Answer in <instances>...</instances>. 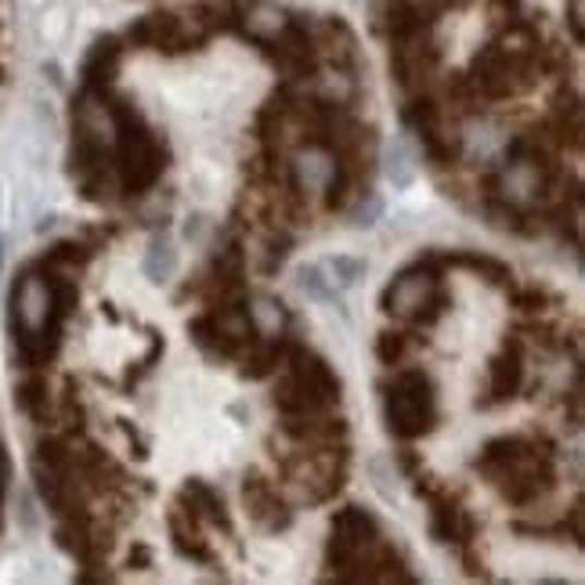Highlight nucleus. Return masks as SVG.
<instances>
[{
    "label": "nucleus",
    "mask_w": 585,
    "mask_h": 585,
    "mask_svg": "<svg viewBox=\"0 0 585 585\" xmlns=\"http://www.w3.org/2000/svg\"><path fill=\"white\" fill-rule=\"evenodd\" d=\"M112 159L123 192L142 195L159 181L167 170V148L145 123V117L127 101H112Z\"/></svg>",
    "instance_id": "f257e3e1"
},
{
    "label": "nucleus",
    "mask_w": 585,
    "mask_h": 585,
    "mask_svg": "<svg viewBox=\"0 0 585 585\" xmlns=\"http://www.w3.org/2000/svg\"><path fill=\"white\" fill-rule=\"evenodd\" d=\"M340 401V376L329 369L322 354L293 343L285 358V376L275 387V405L282 416H307V412H329Z\"/></svg>",
    "instance_id": "f03ea898"
},
{
    "label": "nucleus",
    "mask_w": 585,
    "mask_h": 585,
    "mask_svg": "<svg viewBox=\"0 0 585 585\" xmlns=\"http://www.w3.org/2000/svg\"><path fill=\"white\" fill-rule=\"evenodd\" d=\"M441 254L419 257L409 264L383 293V312H390L401 322L416 326H434L438 318L449 312V296L441 290Z\"/></svg>",
    "instance_id": "7ed1b4c3"
},
{
    "label": "nucleus",
    "mask_w": 585,
    "mask_h": 585,
    "mask_svg": "<svg viewBox=\"0 0 585 585\" xmlns=\"http://www.w3.org/2000/svg\"><path fill=\"white\" fill-rule=\"evenodd\" d=\"M383 416L387 427L401 441H416L438 423V387L423 369H401L394 383L383 387Z\"/></svg>",
    "instance_id": "20e7f679"
},
{
    "label": "nucleus",
    "mask_w": 585,
    "mask_h": 585,
    "mask_svg": "<svg viewBox=\"0 0 585 585\" xmlns=\"http://www.w3.org/2000/svg\"><path fill=\"white\" fill-rule=\"evenodd\" d=\"M380 543V524L369 510L362 507H343L337 517H332V535L326 546V564L337 571L340 582H348L351 568L362 564V557ZM358 575V571H354ZM351 575V582H354Z\"/></svg>",
    "instance_id": "39448f33"
},
{
    "label": "nucleus",
    "mask_w": 585,
    "mask_h": 585,
    "mask_svg": "<svg viewBox=\"0 0 585 585\" xmlns=\"http://www.w3.org/2000/svg\"><path fill=\"white\" fill-rule=\"evenodd\" d=\"M210 33L203 29V22L192 15H178V11H153L142 15L127 29V40L134 48H153L163 54H185L192 48H203Z\"/></svg>",
    "instance_id": "423d86ee"
},
{
    "label": "nucleus",
    "mask_w": 585,
    "mask_h": 585,
    "mask_svg": "<svg viewBox=\"0 0 585 585\" xmlns=\"http://www.w3.org/2000/svg\"><path fill=\"white\" fill-rule=\"evenodd\" d=\"M264 48H268L271 62L293 80L315 73V65H318V40H315V29L307 26V19H290L279 37H271Z\"/></svg>",
    "instance_id": "0eeeda50"
},
{
    "label": "nucleus",
    "mask_w": 585,
    "mask_h": 585,
    "mask_svg": "<svg viewBox=\"0 0 585 585\" xmlns=\"http://www.w3.org/2000/svg\"><path fill=\"white\" fill-rule=\"evenodd\" d=\"M243 499H246V510L264 532H285L293 524V510L285 507L279 499V491L271 488V480H264L260 474H249L243 480Z\"/></svg>",
    "instance_id": "6e6552de"
},
{
    "label": "nucleus",
    "mask_w": 585,
    "mask_h": 585,
    "mask_svg": "<svg viewBox=\"0 0 585 585\" xmlns=\"http://www.w3.org/2000/svg\"><path fill=\"white\" fill-rule=\"evenodd\" d=\"M167 524H170V543L185 560H195V564H214V549L210 543L203 538V521L195 517L192 507L185 499H178L174 507L167 513Z\"/></svg>",
    "instance_id": "1a4fd4ad"
},
{
    "label": "nucleus",
    "mask_w": 585,
    "mask_h": 585,
    "mask_svg": "<svg viewBox=\"0 0 585 585\" xmlns=\"http://www.w3.org/2000/svg\"><path fill=\"white\" fill-rule=\"evenodd\" d=\"M120 62H123V40L120 37L95 40V48H90L87 59H84V69H80V76H84V90H90V95H109V87L117 84V76H120Z\"/></svg>",
    "instance_id": "9d476101"
},
{
    "label": "nucleus",
    "mask_w": 585,
    "mask_h": 585,
    "mask_svg": "<svg viewBox=\"0 0 585 585\" xmlns=\"http://www.w3.org/2000/svg\"><path fill=\"white\" fill-rule=\"evenodd\" d=\"M524 387V365H521V343L507 340L502 354H496L488 365V401L485 405H499V401L517 398V390Z\"/></svg>",
    "instance_id": "9b49d317"
},
{
    "label": "nucleus",
    "mask_w": 585,
    "mask_h": 585,
    "mask_svg": "<svg viewBox=\"0 0 585 585\" xmlns=\"http://www.w3.org/2000/svg\"><path fill=\"white\" fill-rule=\"evenodd\" d=\"M285 22H290V11L275 4V0H239V29L249 40L268 44L285 29Z\"/></svg>",
    "instance_id": "f8f14e48"
},
{
    "label": "nucleus",
    "mask_w": 585,
    "mask_h": 585,
    "mask_svg": "<svg viewBox=\"0 0 585 585\" xmlns=\"http://www.w3.org/2000/svg\"><path fill=\"white\" fill-rule=\"evenodd\" d=\"M430 535L438 543H470L474 538V517L459 507L449 491L430 499Z\"/></svg>",
    "instance_id": "ddd939ff"
},
{
    "label": "nucleus",
    "mask_w": 585,
    "mask_h": 585,
    "mask_svg": "<svg viewBox=\"0 0 585 585\" xmlns=\"http://www.w3.org/2000/svg\"><path fill=\"white\" fill-rule=\"evenodd\" d=\"M293 343H285L282 337H268V340H254L243 358V376H249V380H264V376H271L279 365H285V358H290Z\"/></svg>",
    "instance_id": "4468645a"
},
{
    "label": "nucleus",
    "mask_w": 585,
    "mask_h": 585,
    "mask_svg": "<svg viewBox=\"0 0 585 585\" xmlns=\"http://www.w3.org/2000/svg\"><path fill=\"white\" fill-rule=\"evenodd\" d=\"M181 499L188 502L192 513H195L199 521H210V524H217V527H224V532H232V517H228L224 499L217 496L214 485H206V480H188L185 491H181Z\"/></svg>",
    "instance_id": "2eb2a0df"
},
{
    "label": "nucleus",
    "mask_w": 585,
    "mask_h": 585,
    "mask_svg": "<svg viewBox=\"0 0 585 585\" xmlns=\"http://www.w3.org/2000/svg\"><path fill=\"white\" fill-rule=\"evenodd\" d=\"M441 264H459V268L474 271V275H480V279H488V282H496V285H502V282H510V279H513L507 264H502V260H496V257L474 254V249H463V254L441 257Z\"/></svg>",
    "instance_id": "dca6fc26"
},
{
    "label": "nucleus",
    "mask_w": 585,
    "mask_h": 585,
    "mask_svg": "<svg viewBox=\"0 0 585 585\" xmlns=\"http://www.w3.org/2000/svg\"><path fill=\"white\" fill-rule=\"evenodd\" d=\"M15 405L26 412L29 419H37V423L48 419V383H44V376H29V380H22L15 387Z\"/></svg>",
    "instance_id": "f3484780"
},
{
    "label": "nucleus",
    "mask_w": 585,
    "mask_h": 585,
    "mask_svg": "<svg viewBox=\"0 0 585 585\" xmlns=\"http://www.w3.org/2000/svg\"><path fill=\"white\" fill-rule=\"evenodd\" d=\"M170 271H174V249H170L167 235H156L153 243H148L145 275H148V279H153V282H163Z\"/></svg>",
    "instance_id": "a211bd4d"
},
{
    "label": "nucleus",
    "mask_w": 585,
    "mask_h": 585,
    "mask_svg": "<svg viewBox=\"0 0 585 585\" xmlns=\"http://www.w3.org/2000/svg\"><path fill=\"white\" fill-rule=\"evenodd\" d=\"M383 163H387V178L394 181V188H409L412 178H416V170H412L409 156H405V145L401 142H390L387 153H383Z\"/></svg>",
    "instance_id": "6ab92c4d"
},
{
    "label": "nucleus",
    "mask_w": 585,
    "mask_h": 585,
    "mask_svg": "<svg viewBox=\"0 0 585 585\" xmlns=\"http://www.w3.org/2000/svg\"><path fill=\"white\" fill-rule=\"evenodd\" d=\"M301 290L312 296V301H337V290H332V282L326 279L322 264H307V268H301Z\"/></svg>",
    "instance_id": "aec40b11"
},
{
    "label": "nucleus",
    "mask_w": 585,
    "mask_h": 585,
    "mask_svg": "<svg viewBox=\"0 0 585 585\" xmlns=\"http://www.w3.org/2000/svg\"><path fill=\"white\" fill-rule=\"evenodd\" d=\"M405 354H409V337H405V332L387 329V332L376 337V358H380L383 365H401V362H405Z\"/></svg>",
    "instance_id": "412c9836"
},
{
    "label": "nucleus",
    "mask_w": 585,
    "mask_h": 585,
    "mask_svg": "<svg viewBox=\"0 0 585 585\" xmlns=\"http://www.w3.org/2000/svg\"><path fill=\"white\" fill-rule=\"evenodd\" d=\"M326 268L332 271V279H337L340 285H354L365 275V260H358V257H329L326 260Z\"/></svg>",
    "instance_id": "4be33fe9"
},
{
    "label": "nucleus",
    "mask_w": 585,
    "mask_h": 585,
    "mask_svg": "<svg viewBox=\"0 0 585 585\" xmlns=\"http://www.w3.org/2000/svg\"><path fill=\"white\" fill-rule=\"evenodd\" d=\"M394 459H398V470L405 477H416V470H419V455L412 452V449H401V452H394Z\"/></svg>",
    "instance_id": "5701e85b"
},
{
    "label": "nucleus",
    "mask_w": 585,
    "mask_h": 585,
    "mask_svg": "<svg viewBox=\"0 0 585 585\" xmlns=\"http://www.w3.org/2000/svg\"><path fill=\"white\" fill-rule=\"evenodd\" d=\"M571 535H575V543H582L585 535V513H582V499L571 507Z\"/></svg>",
    "instance_id": "b1692460"
},
{
    "label": "nucleus",
    "mask_w": 585,
    "mask_h": 585,
    "mask_svg": "<svg viewBox=\"0 0 585 585\" xmlns=\"http://www.w3.org/2000/svg\"><path fill=\"white\" fill-rule=\"evenodd\" d=\"M380 199H369V206H362L358 214H354V224H373V217H380Z\"/></svg>",
    "instance_id": "393cba45"
},
{
    "label": "nucleus",
    "mask_w": 585,
    "mask_h": 585,
    "mask_svg": "<svg viewBox=\"0 0 585 585\" xmlns=\"http://www.w3.org/2000/svg\"><path fill=\"white\" fill-rule=\"evenodd\" d=\"M131 564L148 568V564H153V549H148V546H134V549H131Z\"/></svg>",
    "instance_id": "a878e982"
},
{
    "label": "nucleus",
    "mask_w": 585,
    "mask_h": 585,
    "mask_svg": "<svg viewBox=\"0 0 585 585\" xmlns=\"http://www.w3.org/2000/svg\"><path fill=\"white\" fill-rule=\"evenodd\" d=\"M0 485H4V455H0Z\"/></svg>",
    "instance_id": "bb28decb"
},
{
    "label": "nucleus",
    "mask_w": 585,
    "mask_h": 585,
    "mask_svg": "<svg viewBox=\"0 0 585 585\" xmlns=\"http://www.w3.org/2000/svg\"><path fill=\"white\" fill-rule=\"evenodd\" d=\"M0 271H4V243H0Z\"/></svg>",
    "instance_id": "cd10ccee"
}]
</instances>
